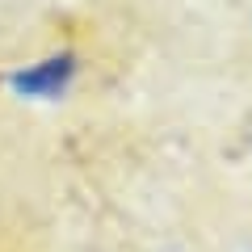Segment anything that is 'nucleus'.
Segmentation results:
<instances>
[{"label": "nucleus", "mask_w": 252, "mask_h": 252, "mask_svg": "<svg viewBox=\"0 0 252 252\" xmlns=\"http://www.w3.org/2000/svg\"><path fill=\"white\" fill-rule=\"evenodd\" d=\"M76 55H51V59L42 63H30V67H21V72L9 76V89L17 93V97H34V101H55L63 97V93L72 89L76 80Z\"/></svg>", "instance_id": "1"}]
</instances>
